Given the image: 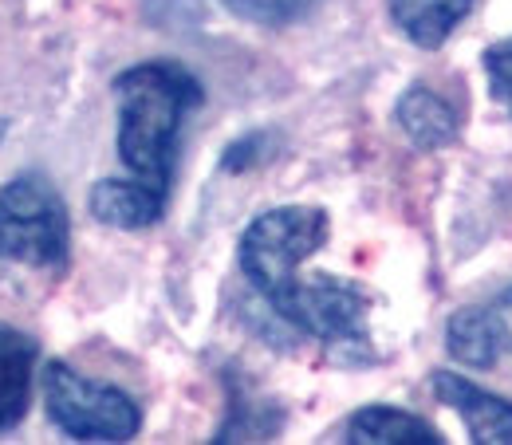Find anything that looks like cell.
Segmentation results:
<instances>
[{"mask_svg":"<svg viewBox=\"0 0 512 445\" xmlns=\"http://www.w3.org/2000/svg\"><path fill=\"white\" fill-rule=\"evenodd\" d=\"M71 221L60 190L40 174L0 186V260L28 268H64Z\"/></svg>","mask_w":512,"mask_h":445,"instance_id":"cell-3","label":"cell"},{"mask_svg":"<svg viewBox=\"0 0 512 445\" xmlns=\"http://www.w3.org/2000/svg\"><path fill=\"white\" fill-rule=\"evenodd\" d=\"M119 103V158L130 178L170 193L174 154L186 115L201 107L205 91L174 60H146L115 75Z\"/></svg>","mask_w":512,"mask_h":445,"instance_id":"cell-1","label":"cell"},{"mask_svg":"<svg viewBox=\"0 0 512 445\" xmlns=\"http://www.w3.org/2000/svg\"><path fill=\"white\" fill-rule=\"evenodd\" d=\"M233 16L260 24V28H288V24H300L308 20L323 0H221Z\"/></svg>","mask_w":512,"mask_h":445,"instance_id":"cell-13","label":"cell"},{"mask_svg":"<svg viewBox=\"0 0 512 445\" xmlns=\"http://www.w3.org/2000/svg\"><path fill=\"white\" fill-rule=\"evenodd\" d=\"M91 213L103 221V225H111V229H146V225H154L162 213H166V193L154 190V186H146V182H138V178H107V182H99L95 190H91Z\"/></svg>","mask_w":512,"mask_h":445,"instance_id":"cell-8","label":"cell"},{"mask_svg":"<svg viewBox=\"0 0 512 445\" xmlns=\"http://www.w3.org/2000/svg\"><path fill=\"white\" fill-rule=\"evenodd\" d=\"M327 233H331V221L320 205L268 209L241 233L237 260H241V272L249 276V284L264 296V304L276 300L300 276V264L320 253Z\"/></svg>","mask_w":512,"mask_h":445,"instance_id":"cell-2","label":"cell"},{"mask_svg":"<svg viewBox=\"0 0 512 445\" xmlns=\"http://www.w3.org/2000/svg\"><path fill=\"white\" fill-rule=\"evenodd\" d=\"M44 410L75 442H130L142 430V410L127 390L91 382L60 359L44 367Z\"/></svg>","mask_w":512,"mask_h":445,"instance_id":"cell-4","label":"cell"},{"mask_svg":"<svg viewBox=\"0 0 512 445\" xmlns=\"http://www.w3.org/2000/svg\"><path fill=\"white\" fill-rule=\"evenodd\" d=\"M394 123L418 150H442L457 138V111L438 91H430L422 83L402 91V99L394 107Z\"/></svg>","mask_w":512,"mask_h":445,"instance_id":"cell-9","label":"cell"},{"mask_svg":"<svg viewBox=\"0 0 512 445\" xmlns=\"http://www.w3.org/2000/svg\"><path fill=\"white\" fill-rule=\"evenodd\" d=\"M469 8L473 0H390V20L410 44L434 52L469 16Z\"/></svg>","mask_w":512,"mask_h":445,"instance_id":"cell-10","label":"cell"},{"mask_svg":"<svg viewBox=\"0 0 512 445\" xmlns=\"http://www.w3.org/2000/svg\"><path fill=\"white\" fill-rule=\"evenodd\" d=\"M268 308L327 347H367V292L343 276H296Z\"/></svg>","mask_w":512,"mask_h":445,"instance_id":"cell-5","label":"cell"},{"mask_svg":"<svg viewBox=\"0 0 512 445\" xmlns=\"http://www.w3.org/2000/svg\"><path fill=\"white\" fill-rule=\"evenodd\" d=\"M40 363V343L16 327L0 323V434L24 422L32 406V382Z\"/></svg>","mask_w":512,"mask_h":445,"instance_id":"cell-7","label":"cell"},{"mask_svg":"<svg viewBox=\"0 0 512 445\" xmlns=\"http://www.w3.org/2000/svg\"><path fill=\"white\" fill-rule=\"evenodd\" d=\"M268 146H272V134H249V138H241V142H233L229 150H225V158H221V170H229V174H241V170H249V166H260L264 158H268Z\"/></svg>","mask_w":512,"mask_h":445,"instance_id":"cell-15","label":"cell"},{"mask_svg":"<svg viewBox=\"0 0 512 445\" xmlns=\"http://www.w3.org/2000/svg\"><path fill=\"white\" fill-rule=\"evenodd\" d=\"M430 386L438 394V402L457 410L461 422L469 426L473 442L481 445H509L512 442V402L493 394V390H481L477 382L461 379L453 371H434Z\"/></svg>","mask_w":512,"mask_h":445,"instance_id":"cell-6","label":"cell"},{"mask_svg":"<svg viewBox=\"0 0 512 445\" xmlns=\"http://www.w3.org/2000/svg\"><path fill=\"white\" fill-rule=\"evenodd\" d=\"M446 351L465 363V367H493L501 359L497 343H493V331L481 316V308H465L457 316H449L446 323Z\"/></svg>","mask_w":512,"mask_h":445,"instance_id":"cell-12","label":"cell"},{"mask_svg":"<svg viewBox=\"0 0 512 445\" xmlns=\"http://www.w3.org/2000/svg\"><path fill=\"white\" fill-rule=\"evenodd\" d=\"M481 316H485L489 331H493L497 351H512V288L509 292H501L493 304H485Z\"/></svg>","mask_w":512,"mask_h":445,"instance_id":"cell-16","label":"cell"},{"mask_svg":"<svg viewBox=\"0 0 512 445\" xmlns=\"http://www.w3.org/2000/svg\"><path fill=\"white\" fill-rule=\"evenodd\" d=\"M347 442L351 445H438L442 434L422 422L418 414L394 410V406H363L347 418Z\"/></svg>","mask_w":512,"mask_h":445,"instance_id":"cell-11","label":"cell"},{"mask_svg":"<svg viewBox=\"0 0 512 445\" xmlns=\"http://www.w3.org/2000/svg\"><path fill=\"white\" fill-rule=\"evenodd\" d=\"M485 75H489L493 99L512 115V36L485 52Z\"/></svg>","mask_w":512,"mask_h":445,"instance_id":"cell-14","label":"cell"}]
</instances>
